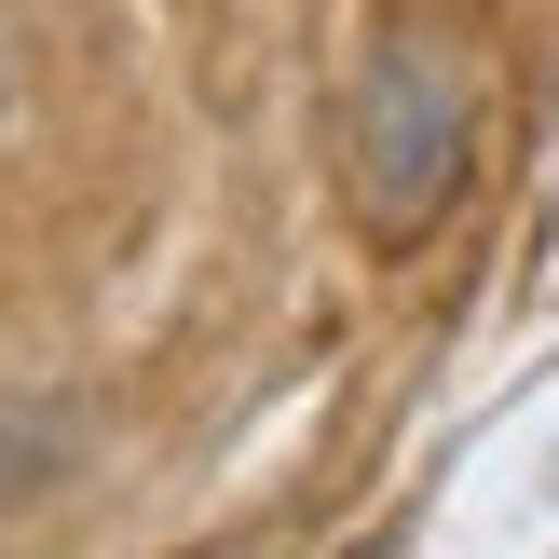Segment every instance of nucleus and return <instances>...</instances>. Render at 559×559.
<instances>
[{"mask_svg":"<svg viewBox=\"0 0 559 559\" xmlns=\"http://www.w3.org/2000/svg\"><path fill=\"white\" fill-rule=\"evenodd\" d=\"M464 164H478V109H464V82L437 69V55H382L369 82H355V218H369L382 246L437 233L464 191Z\"/></svg>","mask_w":559,"mask_h":559,"instance_id":"nucleus-1","label":"nucleus"}]
</instances>
